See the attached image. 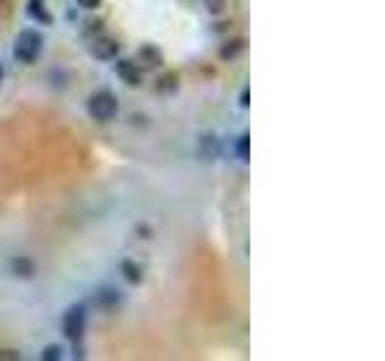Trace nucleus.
<instances>
[{"instance_id":"nucleus-16","label":"nucleus","mask_w":385,"mask_h":361,"mask_svg":"<svg viewBox=\"0 0 385 361\" xmlns=\"http://www.w3.org/2000/svg\"><path fill=\"white\" fill-rule=\"evenodd\" d=\"M224 5H226V0H207V10H210V12H222V10H224Z\"/></svg>"},{"instance_id":"nucleus-9","label":"nucleus","mask_w":385,"mask_h":361,"mask_svg":"<svg viewBox=\"0 0 385 361\" xmlns=\"http://www.w3.org/2000/svg\"><path fill=\"white\" fill-rule=\"evenodd\" d=\"M10 270H12V274H17V277H32L34 274L32 258H27V256L12 258V261H10Z\"/></svg>"},{"instance_id":"nucleus-1","label":"nucleus","mask_w":385,"mask_h":361,"mask_svg":"<svg viewBox=\"0 0 385 361\" xmlns=\"http://www.w3.org/2000/svg\"><path fill=\"white\" fill-rule=\"evenodd\" d=\"M87 111L94 121H99V123H109V121L118 114V96H116L111 89L94 91L87 101Z\"/></svg>"},{"instance_id":"nucleus-18","label":"nucleus","mask_w":385,"mask_h":361,"mask_svg":"<svg viewBox=\"0 0 385 361\" xmlns=\"http://www.w3.org/2000/svg\"><path fill=\"white\" fill-rule=\"evenodd\" d=\"M0 359H19V354L17 352L12 354V349H3V352H0Z\"/></svg>"},{"instance_id":"nucleus-2","label":"nucleus","mask_w":385,"mask_h":361,"mask_svg":"<svg viewBox=\"0 0 385 361\" xmlns=\"http://www.w3.org/2000/svg\"><path fill=\"white\" fill-rule=\"evenodd\" d=\"M42 49H44V39L37 29H24L15 39V58L19 63H27V65L34 63L42 55Z\"/></svg>"},{"instance_id":"nucleus-17","label":"nucleus","mask_w":385,"mask_h":361,"mask_svg":"<svg viewBox=\"0 0 385 361\" xmlns=\"http://www.w3.org/2000/svg\"><path fill=\"white\" fill-rule=\"evenodd\" d=\"M78 3L82 5V8H89V10H92V8H99L101 0H78Z\"/></svg>"},{"instance_id":"nucleus-4","label":"nucleus","mask_w":385,"mask_h":361,"mask_svg":"<svg viewBox=\"0 0 385 361\" xmlns=\"http://www.w3.org/2000/svg\"><path fill=\"white\" fill-rule=\"evenodd\" d=\"M116 75H118L128 87H140V85H143V68L130 58H120L118 63H116Z\"/></svg>"},{"instance_id":"nucleus-14","label":"nucleus","mask_w":385,"mask_h":361,"mask_svg":"<svg viewBox=\"0 0 385 361\" xmlns=\"http://www.w3.org/2000/svg\"><path fill=\"white\" fill-rule=\"evenodd\" d=\"M60 357H63V349H60L58 344H48V347L44 349V354H42L44 361H58Z\"/></svg>"},{"instance_id":"nucleus-8","label":"nucleus","mask_w":385,"mask_h":361,"mask_svg":"<svg viewBox=\"0 0 385 361\" xmlns=\"http://www.w3.org/2000/svg\"><path fill=\"white\" fill-rule=\"evenodd\" d=\"M118 301H120V292H118V289L106 287V289H99V292H96V306L114 308V306H118Z\"/></svg>"},{"instance_id":"nucleus-10","label":"nucleus","mask_w":385,"mask_h":361,"mask_svg":"<svg viewBox=\"0 0 385 361\" xmlns=\"http://www.w3.org/2000/svg\"><path fill=\"white\" fill-rule=\"evenodd\" d=\"M243 49H246V42H243V39H229V42L222 44L220 55H222V60H234L243 53Z\"/></svg>"},{"instance_id":"nucleus-15","label":"nucleus","mask_w":385,"mask_h":361,"mask_svg":"<svg viewBox=\"0 0 385 361\" xmlns=\"http://www.w3.org/2000/svg\"><path fill=\"white\" fill-rule=\"evenodd\" d=\"M248 145H251V137H248V135H241V137H239V145H236V152H239L241 161H248Z\"/></svg>"},{"instance_id":"nucleus-20","label":"nucleus","mask_w":385,"mask_h":361,"mask_svg":"<svg viewBox=\"0 0 385 361\" xmlns=\"http://www.w3.org/2000/svg\"><path fill=\"white\" fill-rule=\"evenodd\" d=\"M3 78H5V70H3V65H0V82H3Z\"/></svg>"},{"instance_id":"nucleus-7","label":"nucleus","mask_w":385,"mask_h":361,"mask_svg":"<svg viewBox=\"0 0 385 361\" xmlns=\"http://www.w3.org/2000/svg\"><path fill=\"white\" fill-rule=\"evenodd\" d=\"M27 15L34 19V22H39V24H53V15L48 12V8H46V3H44V0H29Z\"/></svg>"},{"instance_id":"nucleus-12","label":"nucleus","mask_w":385,"mask_h":361,"mask_svg":"<svg viewBox=\"0 0 385 361\" xmlns=\"http://www.w3.org/2000/svg\"><path fill=\"white\" fill-rule=\"evenodd\" d=\"M176 89H179V75L176 73H166L156 80V91L159 94H174Z\"/></svg>"},{"instance_id":"nucleus-13","label":"nucleus","mask_w":385,"mask_h":361,"mask_svg":"<svg viewBox=\"0 0 385 361\" xmlns=\"http://www.w3.org/2000/svg\"><path fill=\"white\" fill-rule=\"evenodd\" d=\"M200 145L207 150V152H202V155H205L207 159H212V157L220 155V142H217V137H215V135H212V137H210V135H205V137H202V140H200Z\"/></svg>"},{"instance_id":"nucleus-11","label":"nucleus","mask_w":385,"mask_h":361,"mask_svg":"<svg viewBox=\"0 0 385 361\" xmlns=\"http://www.w3.org/2000/svg\"><path fill=\"white\" fill-rule=\"evenodd\" d=\"M120 274H123V277L128 279L130 284L143 282V267H140L135 261H125L123 265H120Z\"/></svg>"},{"instance_id":"nucleus-3","label":"nucleus","mask_w":385,"mask_h":361,"mask_svg":"<svg viewBox=\"0 0 385 361\" xmlns=\"http://www.w3.org/2000/svg\"><path fill=\"white\" fill-rule=\"evenodd\" d=\"M84 328H87V311H84V306H73L63 316L65 337H68L70 342H80L84 335Z\"/></svg>"},{"instance_id":"nucleus-19","label":"nucleus","mask_w":385,"mask_h":361,"mask_svg":"<svg viewBox=\"0 0 385 361\" xmlns=\"http://www.w3.org/2000/svg\"><path fill=\"white\" fill-rule=\"evenodd\" d=\"M241 106H248V89H243L241 94Z\"/></svg>"},{"instance_id":"nucleus-5","label":"nucleus","mask_w":385,"mask_h":361,"mask_svg":"<svg viewBox=\"0 0 385 361\" xmlns=\"http://www.w3.org/2000/svg\"><path fill=\"white\" fill-rule=\"evenodd\" d=\"M135 63L143 70L161 68V65H164V53H161V49H156L154 44H145V46H140L138 55H135Z\"/></svg>"},{"instance_id":"nucleus-6","label":"nucleus","mask_w":385,"mask_h":361,"mask_svg":"<svg viewBox=\"0 0 385 361\" xmlns=\"http://www.w3.org/2000/svg\"><path fill=\"white\" fill-rule=\"evenodd\" d=\"M118 51H120V44L116 42V39H111V37H94L92 44H89V53H92L94 58H99V60L116 58V55H118Z\"/></svg>"}]
</instances>
